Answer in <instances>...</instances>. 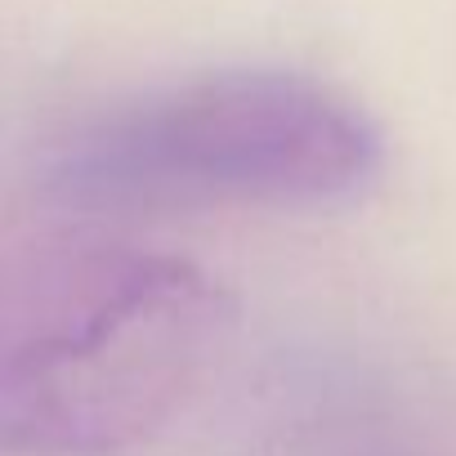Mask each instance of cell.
Masks as SVG:
<instances>
[{
  "label": "cell",
  "mask_w": 456,
  "mask_h": 456,
  "mask_svg": "<svg viewBox=\"0 0 456 456\" xmlns=\"http://www.w3.org/2000/svg\"><path fill=\"white\" fill-rule=\"evenodd\" d=\"M238 331L228 287L179 251L50 228L0 265V447L117 456L166 429Z\"/></svg>",
  "instance_id": "cell-1"
},
{
  "label": "cell",
  "mask_w": 456,
  "mask_h": 456,
  "mask_svg": "<svg viewBox=\"0 0 456 456\" xmlns=\"http://www.w3.org/2000/svg\"><path fill=\"white\" fill-rule=\"evenodd\" d=\"M385 175L380 126L336 86L228 68L148 90L63 134L45 192L94 210L362 201Z\"/></svg>",
  "instance_id": "cell-2"
}]
</instances>
